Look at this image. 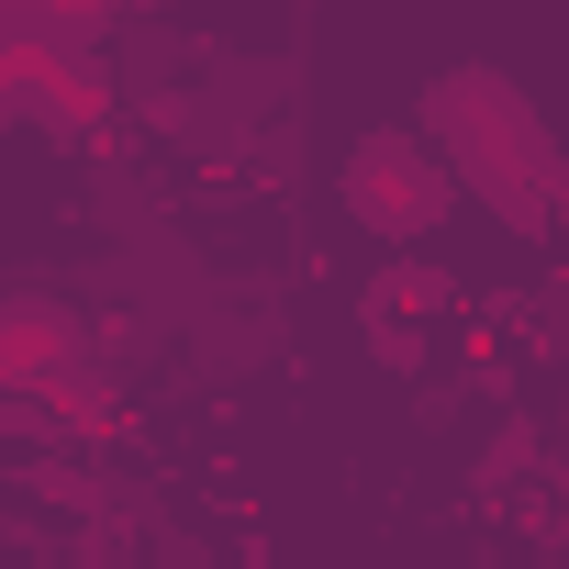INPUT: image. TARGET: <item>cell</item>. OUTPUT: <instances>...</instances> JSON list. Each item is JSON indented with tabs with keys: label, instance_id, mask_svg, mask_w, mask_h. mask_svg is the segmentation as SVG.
<instances>
[{
	"label": "cell",
	"instance_id": "4",
	"mask_svg": "<svg viewBox=\"0 0 569 569\" xmlns=\"http://www.w3.org/2000/svg\"><path fill=\"white\" fill-rule=\"evenodd\" d=\"M413 313H425V325L458 313V279H447V268H380V279H369V325L413 336Z\"/></svg>",
	"mask_w": 569,
	"mask_h": 569
},
{
	"label": "cell",
	"instance_id": "9",
	"mask_svg": "<svg viewBox=\"0 0 569 569\" xmlns=\"http://www.w3.org/2000/svg\"><path fill=\"white\" fill-rule=\"evenodd\" d=\"M34 425V402H12V391H0V436H23Z\"/></svg>",
	"mask_w": 569,
	"mask_h": 569
},
{
	"label": "cell",
	"instance_id": "7",
	"mask_svg": "<svg viewBox=\"0 0 569 569\" xmlns=\"http://www.w3.org/2000/svg\"><path fill=\"white\" fill-rule=\"evenodd\" d=\"M34 491H46V502H101V480H90L79 458H46V469H34Z\"/></svg>",
	"mask_w": 569,
	"mask_h": 569
},
{
	"label": "cell",
	"instance_id": "6",
	"mask_svg": "<svg viewBox=\"0 0 569 569\" xmlns=\"http://www.w3.org/2000/svg\"><path fill=\"white\" fill-rule=\"evenodd\" d=\"M46 413H57L68 436H101V425H112V369H101V358H90V369H68V380L46 391Z\"/></svg>",
	"mask_w": 569,
	"mask_h": 569
},
{
	"label": "cell",
	"instance_id": "1",
	"mask_svg": "<svg viewBox=\"0 0 569 569\" xmlns=\"http://www.w3.org/2000/svg\"><path fill=\"white\" fill-rule=\"evenodd\" d=\"M436 157H447V179H458V201H480V212H502L513 234H547V179H558V146H547V123H536V101L502 79V68H458V79H436L425 90V123H413Z\"/></svg>",
	"mask_w": 569,
	"mask_h": 569
},
{
	"label": "cell",
	"instance_id": "8",
	"mask_svg": "<svg viewBox=\"0 0 569 569\" xmlns=\"http://www.w3.org/2000/svg\"><path fill=\"white\" fill-rule=\"evenodd\" d=\"M547 223H569V157H558V179H547Z\"/></svg>",
	"mask_w": 569,
	"mask_h": 569
},
{
	"label": "cell",
	"instance_id": "2",
	"mask_svg": "<svg viewBox=\"0 0 569 569\" xmlns=\"http://www.w3.org/2000/svg\"><path fill=\"white\" fill-rule=\"evenodd\" d=\"M336 201H347V223H358V234H380V246H425V234L458 212V179H447V157H436L413 123H380V134H358V146H347Z\"/></svg>",
	"mask_w": 569,
	"mask_h": 569
},
{
	"label": "cell",
	"instance_id": "3",
	"mask_svg": "<svg viewBox=\"0 0 569 569\" xmlns=\"http://www.w3.org/2000/svg\"><path fill=\"white\" fill-rule=\"evenodd\" d=\"M68 369H90V325H79L57 291H0V391H12V402H46Z\"/></svg>",
	"mask_w": 569,
	"mask_h": 569
},
{
	"label": "cell",
	"instance_id": "5",
	"mask_svg": "<svg viewBox=\"0 0 569 569\" xmlns=\"http://www.w3.org/2000/svg\"><path fill=\"white\" fill-rule=\"evenodd\" d=\"M513 525H525L536 547H569V458H547V469L513 491Z\"/></svg>",
	"mask_w": 569,
	"mask_h": 569
}]
</instances>
